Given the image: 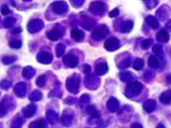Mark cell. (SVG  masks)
Segmentation results:
<instances>
[{
    "label": "cell",
    "mask_w": 171,
    "mask_h": 128,
    "mask_svg": "<svg viewBox=\"0 0 171 128\" xmlns=\"http://www.w3.org/2000/svg\"><path fill=\"white\" fill-rule=\"evenodd\" d=\"M81 25L87 30H91V28H93L95 25V21L93 20L92 19L88 17H84L83 19V21Z\"/></svg>",
    "instance_id": "cell-19"
},
{
    "label": "cell",
    "mask_w": 171,
    "mask_h": 128,
    "mask_svg": "<svg viewBox=\"0 0 171 128\" xmlns=\"http://www.w3.org/2000/svg\"><path fill=\"white\" fill-rule=\"evenodd\" d=\"M148 66H150L151 68H158L160 66V62H159L158 59L157 58V57L155 56H151L148 58Z\"/></svg>",
    "instance_id": "cell-21"
},
{
    "label": "cell",
    "mask_w": 171,
    "mask_h": 128,
    "mask_svg": "<svg viewBox=\"0 0 171 128\" xmlns=\"http://www.w3.org/2000/svg\"><path fill=\"white\" fill-rule=\"evenodd\" d=\"M131 128H143V126L139 123H133V124L131 125Z\"/></svg>",
    "instance_id": "cell-41"
},
{
    "label": "cell",
    "mask_w": 171,
    "mask_h": 128,
    "mask_svg": "<svg viewBox=\"0 0 171 128\" xmlns=\"http://www.w3.org/2000/svg\"><path fill=\"white\" fill-rule=\"evenodd\" d=\"M106 6L102 2H95L91 3L89 10L92 14L96 15H101L105 12Z\"/></svg>",
    "instance_id": "cell-4"
},
{
    "label": "cell",
    "mask_w": 171,
    "mask_h": 128,
    "mask_svg": "<svg viewBox=\"0 0 171 128\" xmlns=\"http://www.w3.org/2000/svg\"><path fill=\"white\" fill-rule=\"evenodd\" d=\"M133 21H131V20L126 21L122 23L121 27H120V32L124 33V34H128V33H129L132 29H133Z\"/></svg>",
    "instance_id": "cell-14"
},
{
    "label": "cell",
    "mask_w": 171,
    "mask_h": 128,
    "mask_svg": "<svg viewBox=\"0 0 171 128\" xmlns=\"http://www.w3.org/2000/svg\"><path fill=\"white\" fill-rule=\"evenodd\" d=\"M90 100V98H89V96L88 95H83L82 96H81V101L83 102V103H87Z\"/></svg>",
    "instance_id": "cell-37"
},
{
    "label": "cell",
    "mask_w": 171,
    "mask_h": 128,
    "mask_svg": "<svg viewBox=\"0 0 171 128\" xmlns=\"http://www.w3.org/2000/svg\"><path fill=\"white\" fill-rule=\"evenodd\" d=\"M133 78V74L131 72H122L120 73V78L122 81L127 82L131 80Z\"/></svg>",
    "instance_id": "cell-27"
},
{
    "label": "cell",
    "mask_w": 171,
    "mask_h": 128,
    "mask_svg": "<svg viewBox=\"0 0 171 128\" xmlns=\"http://www.w3.org/2000/svg\"><path fill=\"white\" fill-rule=\"evenodd\" d=\"M160 100L163 104H169L171 103V89L161 94Z\"/></svg>",
    "instance_id": "cell-18"
},
{
    "label": "cell",
    "mask_w": 171,
    "mask_h": 128,
    "mask_svg": "<svg viewBox=\"0 0 171 128\" xmlns=\"http://www.w3.org/2000/svg\"><path fill=\"white\" fill-rule=\"evenodd\" d=\"M96 84H98V80L97 79V78L93 76L86 78V85L88 88L89 87L91 89H94Z\"/></svg>",
    "instance_id": "cell-20"
},
{
    "label": "cell",
    "mask_w": 171,
    "mask_h": 128,
    "mask_svg": "<svg viewBox=\"0 0 171 128\" xmlns=\"http://www.w3.org/2000/svg\"><path fill=\"white\" fill-rule=\"evenodd\" d=\"M153 51L156 56L159 57V58H162L163 57V46L161 44H155V46L153 47Z\"/></svg>",
    "instance_id": "cell-25"
},
{
    "label": "cell",
    "mask_w": 171,
    "mask_h": 128,
    "mask_svg": "<svg viewBox=\"0 0 171 128\" xmlns=\"http://www.w3.org/2000/svg\"><path fill=\"white\" fill-rule=\"evenodd\" d=\"M144 62L141 58H136L133 63V68L136 70H140L143 68Z\"/></svg>",
    "instance_id": "cell-28"
},
{
    "label": "cell",
    "mask_w": 171,
    "mask_h": 128,
    "mask_svg": "<svg viewBox=\"0 0 171 128\" xmlns=\"http://www.w3.org/2000/svg\"><path fill=\"white\" fill-rule=\"evenodd\" d=\"M146 21L148 24L153 28V29H156L159 27V23L155 16H148L146 19Z\"/></svg>",
    "instance_id": "cell-17"
},
{
    "label": "cell",
    "mask_w": 171,
    "mask_h": 128,
    "mask_svg": "<svg viewBox=\"0 0 171 128\" xmlns=\"http://www.w3.org/2000/svg\"><path fill=\"white\" fill-rule=\"evenodd\" d=\"M65 50V46L63 44H60L59 45H57L56 47V55L58 57H60L62 54L64 53Z\"/></svg>",
    "instance_id": "cell-31"
},
{
    "label": "cell",
    "mask_w": 171,
    "mask_h": 128,
    "mask_svg": "<svg viewBox=\"0 0 171 128\" xmlns=\"http://www.w3.org/2000/svg\"><path fill=\"white\" fill-rule=\"evenodd\" d=\"M108 32H109V30H108L107 26L101 24L96 28L94 32L92 33V37L96 41H101L106 36Z\"/></svg>",
    "instance_id": "cell-2"
},
{
    "label": "cell",
    "mask_w": 171,
    "mask_h": 128,
    "mask_svg": "<svg viewBox=\"0 0 171 128\" xmlns=\"http://www.w3.org/2000/svg\"><path fill=\"white\" fill-rule=\"evenodd\" d=\"M47 36L48 38H49L50 40H52V41H56V40L61 37L62 32L59 28H54L48 33Z\"/></svg>",
    "instance_id": "cell-9"
},
{
    "label": "cell",
    "mask_w": 171,
    "mask_h": 128,
    "mask_svg": "<svg viewBox=\"0 0 171 128\" xmlns=\"http://www.w3.org/2000/svg\"><path fill=\"white\" fill-rule=\"evenodd\" d=\"M143 85L141 83L137 81L131 82L127 85L126 94L127 95L128 97H130V98L131 97L136 96L140 94V92L143 90Z\"/></svg>",
    "instance_id": "cell-1"
},
{
    "label": "cell",
    "mask_w": 171,
    "mask_h": 128,
    "mask_svg": "<svg viewBox=\"0 0 171 128\" xmlns=\"http://www.w3.org/2000/svg\"><path fill=\"white\" fill-rule=\"evenodd\" d=\"M64 63L70 68H75L79 63V59L73 54H68L64 58Z\"/></svg>",
    "instance_id": "cell-6"
},
{
    "label": "cell",
    "mask_w": 171,
    "mask_h": 128,
    "mask_svg": "<svg viewBox=\"0 0 171 128\" xmlns=\"http://www.w3.org/2000/svg\"><path fill=\"white\" fill-rule=\"evenodd\" d=\"M83 71L85 73H88L91 71V67L88 65H85L83 67Z\"/></svg>",
    "instance_id": "cell-40"
},
{
    "label": "cell",
    "mask_w": 171,
    "mask_h": 128,
    "mask_svg": "<svg viewBox=\"0 0 171 128\" xmlns=\"http://www.w3.org/2000/svg\"><path fill=\"white\" fill-rule=\"evenodd\" d=\"M119 14V9L116 8V9H113V10L110 11L109 13V16L111 18H114V17H115V16H117Z\"/></svg>",
    "instance_id": "cell-35"
},
{
    "label": "cell",
    "mask_w": 171,
    "mask_h": 128,
    "mask_svg": "<svg viewBox=\"0 0 171 128\" xmlns=\"http://www.w3.org/2000/svg\"><path fill=\"white\" fill-rule=\"evenodd\" d=\"M79 83H80L79 77L78 75H74L67 80V88L70 92H73V93H77L79 89Z\"/></svg>",
    "instance_id": "cell-3"
},
{
    "label": "cell",
    "mask_w": 171,
    "mask_h": 128,
    "mask_svg": "<svg viewBox=\"0 0 171 128\" xmlns=\"http://www.w3.org/2000/svg\"><path fill=\"white\" fill-rule=\"evenodd\" d=\"M156 39L160 42L167 43L170 40V35L165 29H161L156 35Z\"/></svg>",
    "instance_id": "cell-8"
},
{
    "label": "cell",
    "mask_w": 171,
    "mask_h": 128,
    "mask_svg": "<svg viewBox=\"0 0 171 128\" xmlns=\"http://www.w3.org/2000/svg\"><path fill=\"white\" fill-rule=\"evenodd\" d=\"M47 122L44 120L34 121L31 123L29 128H47Z\"/></svg>",
    "instance_id": "cell-23"
},
{
    "label": "cell",
    "mask_w": 171,
    "mask_h": 128,
    "mask_svg": "<svg viewBox=\"0 0 171 128\" xmlns=\"http://www.w3.org/2000/svg\"><path fill=\"white\" fill-rule=\"evenodd\" d=\"M108 70V68L107 64L105 63H102L96 66L95 72L98 75H103L107 73Z\"/></svg>",
    "instance_id": "cell-15"
},
{
    "label": "cell",
    "mask_w": 171,
    "mask_h": 128,
    "mask_svg": "<svg viewBox=\"0 0 171 128\" xmlns=\"http://www.w3.org/2000/svg\"><path fill=\"white\" fill-rule=\"evenodd\" d=\"M22 90H24V91H25V83H19L18 85H16L15 87V92L16 94L19 95V96L20 97H22L24 96V95H25V92H23V91Z\"/></svg>",
    "instance_id": "cell-29"
},
{
    "label": "cell",
    "mask_w": 171,
    "mask_h": 128,
    "mask_svg": "<svg viewBox=\"0 0 171 128\" xmlns=\"http://www.w3.org/2000/svg\"><path fill=\"white\" fill-rule=\"evenodd\" d=\"M53 56L52 54H50L47 52H42L39 53L37 56L38 61L43 63H49L52 61Z\"/></svg>",
    "instance_id": "cell-11"
},
{
    "label": "cell",
    "mask_w": 171,
    "mask_h": 128,
    "mask_svg": "<svg viewBox=\"0 0 171 128\" xmlns=\"http://www.w3.org/2000/svg\"><path fill=\"white\" fill-rule=\"evenodd\" d=\"M53 9L54 11L57 14H64L68 9L66 4L63 2H57L53 4Z\"/></svg>",
    "instance_id": "cell-7"
},
{
    "label": "cell",
    "mask_w": 171,
    "mask_h": 128,
    "mask_svg": "<svg viewBox=\"0 0 171 128\" xmlns=\"http://www.w3.org/2000/svg\"><path fill=\"white\" fill-rule=\"evenodd\" d=\"M45 83H46V78L44 77V75H42V76L38 78L37 81L38 86H40V87L44 86L45 85Z\"/></svg>",
    "instance_id": "cell-33"
},
{
    "label": "cell",
    "mask_w": 171,
    "mask_h": 128,
    "mask_svg": "<svg viewBox=\"0 0 171 128\" xmlns=\"http://www.w3.org/2000/svg\"><path fill=\"white\" fill-rule=\"evenodd\" d=\"M47 119L52 124H55L58 120V115L53 110H49L47 113Z\"/></svg>",
    "instance_id": "cell-24"
},
{
    "label": "cell",
    "mask_w": 171,
    "mask_h": 128,
    "mask_svg": "<svg viewBox=\"0 0 171 128\" xmlns=\"http://www.w3.org/2000/svg\"><path fill=\"white\" fill-rule=\"evenodd\" d=\"M157 128H165V127L164 125L162 124V123H160V124H159L157 126Z\"/></svg>",
    "instance_id": "cell-43"
},
{
    "label": "cell",
    "mask_w": 171,
    "mask_h": 128,
    "mask_svg": "<svg viewBox=\"0 0 171 128\" xmlns=\"http://www.w3.org/2000/svg\"><path fill=\"white\" fill-rule=\"evenodd\" d=\"M7 114V109L5 106H4L2 104L0 105V115H4Z\"/></svg>",
    "instance_id": "cell-38"
},
{
    "label": "cell",
    "mask_w": 171,
    "mask_h": 128,
    "mask_svg": "<svg viewBox=\"0 0 171 128\" xmlns=\"http://www.w3.org/2000/svg\"><path fill=\"white\" fill-rule=\"evenodd\" d=\"M21 28H16L15 30H14V32L13 33L14 34H16V33H19V32H21Z\"/></svg>",
    "instance_id": "cell-42"
},
{
    "label": "cell",
    "mask_w": 171,
    "mask_h": 128,
    "mask_svg": "<svg viewBox=\"0 0 171 128\" xmlns=\"http://www.w3.org/2000/svg\"><path fill=\"white\" fill-rule=\"evenodd\" d=\"M130 64H131V58H126L119 64V67L120 68H126L130 66Z\"/></svg>",
    "instance_id": "cell-32"
},
{
    "label": "cell",
    "mask_w": 171,
    "mask_h": 128,
    "mask_svg": "<svg viewBox=\"0 0 171 128\" xmlns=\"http://www.w3.org/2000/svg\"><path fill=\"white\" fill-rule=\"evenodd\" d=\"M152 43H153V40L151 39L143 40V41L141 43L142 49H149L150 48V46H151V44H152Z\"/></svg>",
    "instance_id": "cell-30"
},
{
    "label": "cell",
    "mask_w": 171,
    "mask_h": 128,
    "mask_svg": "<svg viewBox=\"0 0 171 128\" xmlns=\"http://www.w3.org/2000/svg\"><path fill=\"white\" fill-rule=\"evenodd\" d=\"M13 128H20V127H13Z\"/></svg>",
    "instance_id": "cell-44"
},
{
    "label": "cell",
    "mask_w": 171,
    "mask_h": 128,
    "mask_svg": "<svg viewBox=\"0 0 171 128\" xmlns=\"http://www.w3.org/2000/svg\"><path fill=\"white\" fill-rule=\"evenodd\" d=\"M36 112V106L33 105H30L24 109V114L25 117H30L35 114Z\"/></svg>",
    "instance_id": "cell-22"
},
{
    "label": "cell",
    "mask_w": 171,
    "mask_h": 128,
    "mask_svg": "<svg viewBox=\"0 0 171 128\" xmlns=\"http://www.w3.org/2000/svg\"><path fill=\"white\" fill-rule=\"evenodd\" d=\"M120 46V41L115 37H110L105 42L104 47L108 51H114Z\"/></svg>",
    "instance_id": "cell-5"
},
{
    "label": "cell",
    "mask_w": 171,
    "mask_h": 128,
    "mask_svg": "<svg viewBox=\"0 0 171 128\" xmlns=\"http://www.w3.org/2000/svg\"><path fill=\"white\" fill-rule=\"evenodd\" d=\"M86 111H87V113L91 116V117H93V118L100 117L101 113L99 111L97 110V108H96L95 106H93V105L88 106L87 109H86Z\"/></svg>",
    "instance_id": "cell-16"
},
{
    "label": "cell",
    "mask_w": 171,
    "mask_h": 128,
    "mask_svg": "<svg viewBox=\"0 0 171 128\" xmlns=\"http://www.w3.org/2000/svg\"><path fill=\"white\" fill-rule=\"evenodd\" d=\"M156 107V102L154 100H148L144 102L143 103V108L147 113H152L153 111L155 109Z\"/></svg>",
    "instance_id": "cell-12"
},
{
    "label": "cell",
    "mask_w": 171,
    "mask_h": 128,
    "mask_svg": "<svg viewBox=\"0 0 171 128\" xmlns=\"http://www.w3.org/2000/svg\"><path fill=\"white\" fill-rule=\"evenodd\" d=\"M1 11H2V14H4V15H5V14H7L9 12H11V11L9 10V9L8 8V6H7V5H3L2 6Z\"/></svg>",
    "instance_id": "cell-36"
},
{
    "label": "cell",
    "mask_w": 171,
    "mask_h": 128,
    "mask_svg": "<svg viewBox=\"0 0 171 128\" xmlns=\"http://www.w3.org/2000/svg\"><path fill=\"white\" fill-rule=\"evenodd\" d=\"M72 122V115L71 114L64 113L62 116V123L65 126H69Z\"/></svg>",
    "instance_id": "cell-26"
},
{
    "label": "cell",
    "mask_w": 171,
    "mask_h": 128,
    "mask_svg": "<svg viewBox=\"0 0 171 128\" xmlns=\"http://www.w3.org/2000/svg\"><path fill=\"white\" fill-rule=\"evenodd\" d=\"M71 36L76 41H81L84 38V33L79 28H75L71 31Z\"/></svg>",
    "instance_id": "cell-13"
},
{
    "label": "cell",
    "mask_w": 171,
    "mask_h": 128,
    "mask_svg": "<svg viewBox=\"0 0 171 128\" xmlns=\"http://www.w3.org/2000/svg\"><path fill=\"white\" fill-rule=\"evenodd\" d=\"M3 61H4V63L6 64L14 62V61L12 60V58H11V57H5V58L3 59Z\"/></svg>",
    "instance_id": "cell-39"
},
{
    "label": "cell",
    "mask_w": 171,
    "mask_h": 128,
    "mask_svg": "<svg viewBox=\"0 0 171 128\" xmlns=\"http://www.w3.org/2000/svg\"><path fill=\"white\" fill-rule=\"evenodd\" d=\"M119 107V102L115 98H110L107 102V108L110 112L115 113Z\"/></svg>",
    "instance_id": "cell-10"
},
{
    "label": "cell",
    "mask_w": 171,
    "mask_h": 128,
    "mask_svg": "<svg viewBox=\"0 0 171 128\" xmlns=\"http://www.w3.org/2000/svg\"><path fill=\"white\" fill-rule=\"evenodd\" d=\"M9 46L14 49H19L21 46V43L19 41H12L10 42Z\"/></svg>",
    "instance_id": "cell-34"
}]
</instances>
